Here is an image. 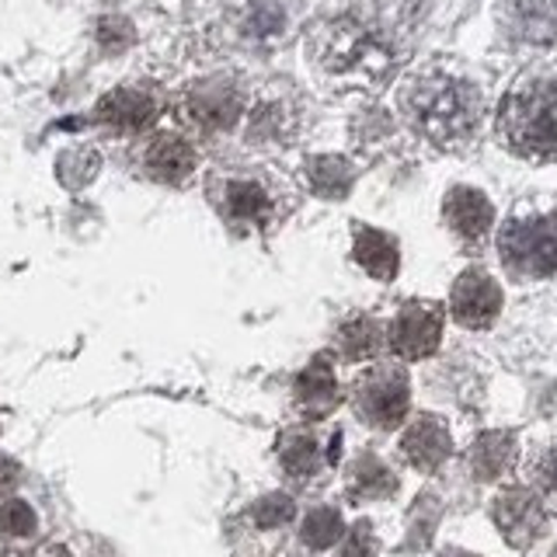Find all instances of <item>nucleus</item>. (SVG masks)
<instances>
[{"label": "nucleus", "mask_w": 557, "mask_h": 557, "mask_svg": "<svg viewBox=\"0 0 557 557\" xmlns=\"http://www.w3.org/2000/svg\"><path fill=\"white\" fill-rule=\"evenodd\" d=\"M502 261L519 278H544L557 272V216H516L498 234Z\"/></svg>", "instance_id": "nucleus-4"}, {"label": "nucleus", "mask_w": 557, "mask_h": 557, "mask_svg": "<svg viewBox=\"0 0 557 557\" xmlns=\"http://www.w3.org/2000/svg\"><path fill=\"white\" fill-rule=\"evenodd\" d=\"M505 28L527 46H550L557 39V0H509Z\"/></svg>", "instance_id": "nucleus-9"}, {"label": "nucleus", "mask_w": 557, "mask_h": 557, "mask_svg": "<svg viewBox=\"0 0 557 557\" xmlns=\"http://www.w3.org/2000/svg\"><path fill=\"white\" fill-rule=\"evenodd\" d=\"M307 178H310V188L318 191V196L324 199H342L348 196V188H352L356 182V171L348 161H342V157H313V161L307 164Z\"/></svg>", "instance_id": "nucleus-19"}, {"label": "nucleus", "mask_w": 557, "mask_h": 557, "mask_svg": "<svg viewBox=\"0 0 557 557\" xmlns=\"http://www.w3.org/2000/svg\"><path fill=\"white\" fill-rule=\"evenodd\" d=\"M405 109L418 133H425L440 147H463L474 136L481 122V95L478 87L453 77V74H432L411 84L405 95Z\"/></svg>", "instance_id": "nucleus-1"}, {"label": "nucleus", "mask_w": 557, "mask_h": 557, "mask_svg": "<svg viewBox=\"0 0 557 557\" xmlns=\"http://www.w3.org/2000/svg\"><path fill=\"white\" fill-rule=\"evenodd\" d=\"M397 492V478L383 467L376 457H359L352 467V481H348V495L359 502H373V498H391Z\"/></svg>", "instance_id": "nucleus-20"}, {"label": "nucleus", "mask_w": 557, "mask_h": 557, "mask_svg": "<svg viewBox=\"0 0 557 557\" xmlns=\"http://www.w3.org/2000/svg\"><path fill=\"white\" fill-rule=\"evenodd\" d=\"M443 313L432 304H408L391 324V348L400 359H425L440 348Z\"/></svg>", "instance_id": "nucleus-7"}, {"label": "nucleus", "mask_w": 557, "mask_h": 557, "mask_svg": "<svg viewBox=\"0 0 557 557\" xmlns=\"http://www.w3.org/2000/svg\"><path fill=\"white\" fill-rule=\"evenodd\" d=\"M516 463V435L512 432H484L470 446V470L478 481H498Z\"/></svg>", "instance_id": "nucleus-15"}, {"label": "nucleus", "mask_w": 557, "mask_h": 557, "mask_svg": "<svg viewBox=\"0 0 557 557\" xmlns=\"http://www.w3.org/2000/svg\"><path fill=\"white\" fill-rule=\"evenodd\" d=\"M52 557H70V554H66V550L60 547V550H52Z\"/></svg>", "instance_id": "nucleus-30"}, {"label": "nucleus", "mask_w": 557, "mask_h": 557, "mask_svg": "<svg viewBox=\"0 0 557 557\" xmlns=\"http://www.w3.org/2000/svg\"><path fill=\"white\" fill-rule=\"evenodd\" d=\"M188 112L206 129H226V126H234L240 115V95L231 84H202L191 91Z\"/></svg>", "instance_id": "nucleus-12"}, {"label": "nucleus", "mask_w": 557, "mask_h": 557, "mask_svg": "<svg viewBox=\"0 0 557 557\" xmlns=\"http://www.w3.org/2000/svg\"><path fill=\"white\" fill-rule=\"evenodd\" d=\"M144 164L150 171V178L157 182H185L191 168H196V150H191L182 136H157L144 153Z\"/></svg>", "instance_id": "nucleus-13"}, {"label": "nucleus", "mask_w": 557, "mask_h": 557, "mask_svg": "<svg viewBox=\"0 0 557 557\" xmlns=\"http://www.w3.org/2000/svg\"><path fill=\"white\" fill-rule=\"evenodd\" d=\"M502 139L522 157H557V84L530 81L502 101Z\"/></svg>", "instance_id": "nucleus-3"}, {"label": "nucleus", "mask_w": 557, "mask_h": 557, "mask_svg": "<svg viewBox=\"0 0 557 557\" xmlns=\"http://www.w3.org/2000/svg\"><path fill=\"white\" fill-rule=\"evenodd\" d=\"M98 119L109 122L112 129H122V133H133V129H144L147 122L153 119V101L139 91H112L104 95L101 104H98Z\"/></svg>", "instance_id": "nucleus-17"}, {"label": "nucleus", "mask_w": 557, "mask_h": 557, "mask_svg": "<svg viewBox=\"0 0 557 557\" xmlns=\"http://www.w3.org/2000/svg\"><path fill=\"white\" fill-rule=\"evenodd\" d=\"M313 60L327 77L338 81H387L394 52L370 25L356 22V17H338L318 32Z\"/></svg>", "instance_id": "nucleus-2"}, {"label": "nucleus", "mask_w": 557, "mask_h": 557, "mask_svg": "<svg viewBox=\"0 0 557 557\" xmlns=\"http://www.w3.org/2000/svg\"><path fill=\"white\" fill-rule=\"evenodd\" d=\"M373 527L370 522H359V527L348 533V540H345V550H342V557H373Z\"/></svg>", "instance_id": "nucleus-27"}, {"label": "nucleus", "mask_w": 557, "mask_h": 557, "mask_svg": "<svg viewBox=\"0 0 557 557\" xmlns=\"http://www.w3.org/2000/svg\"><path fill=\"white\" fill-rule=\"evenodd\" d=\"M296 400H300V408L313 418L327 414L338 405V380L327 356H318L300 376H296Z\"/></svg>", "instance_id": "nucleus-14"}, {"label": "nucleus", "mask_w": 557, "mask_h": 557, "mask_svg": "<svg viewBox=\"0 0 557 557\" xmlns=\"http://www.w3.org/2000/svg\"><path fill=\"white\" fill-rule=\"evenodd\" d=\"M352 255L366 272H370L373 278H383V283H391L400 269V255H397L394 237L383 234V231H373V226H359L356 231Z\"/></svg>", "instance_id": "nucleus-16"}, {"label": "nucleus", "mask_w": 557, "mask_h": 557, "mask_svg": "<svg viewBox=\"0 0 557 557\" xmlns=\"http://www.w3.org/2000/svg\"><path fill=\"white\" fill-rule=\"evenodd\" d=\"M226 209L240 220H265L272 213V202L265 188L255 182H231L226 185Z\"/></svg>", "instance_id": "nucleus-22"}, {"label": "nucleus", "mask_w": 557, "mask_h": 557, "mask_svg": "<svg viewBox=\"0 0 557 557\" xmlns=\"http://www.w3.org/2000/svg\"><path fill=\"white\" fill-rule=\"evenodd\" d=\"M449 429L443 418L435 414H425L418 418V422L408 425L405 440H400V453H405V460L418 470H435L446 457H449Z\"/></svg>", "instance_id": "nucleus-10"}, {"label": "nucleus", "mask_w": 557, "mask_h": 557, "mask_svg": "<svg viewBox=\"0 0 557 557\" xmlns=\"http://www.w3.org/2000/svg\"><path fill=\"white\" fill-rule=\"evenodd\" d=\"M289 519H293V502L286 495H269L265 502L255 505V522L261 530H275Z\"/></svg>", "instance_id": "nucleus-26"}, {"label": "nucleus", "mask_w": 557, "mask_h": 557, "mask_svg": "<svg viewBox=\"0 0 557 557\" xmlns=\"http://www.w3.org/2000/svg\"><path fill=\"white\" fill-rule=\"evenodd\" d=\"M380 345H383V335H380V324L373 318H352V321H345L338 331V352L348 362L370 359Z\"/></svg>", "instance_id": "nucleus-21"}, {"label": "nucleus", "mask_w": 557, "mask_h": 557, "mask_svg": "<svg viewBox=\"0 0 557 557\" xmlns=\"http://www.w3.org/2000/svg\"><path fill=\"white\" fill-rule=\"evenodd\" d=\"M492 519L505 544L522 550L544 536L547 509H544V498L530 492V487H509V492H502L492 502Z\"/></svg>", "instance_id": "nucleus-6"}, {"label": "nucleus", "mask_w": 557, "mask_h": 557, "mask_svg": "<svg viewBox=\"0 0 557 557\" xmlns=\"http://www.w3.org/2000/svg\"><path fill=\"white\" fill-rule=\"evenodd\" d=\"M300 536H304V544L313 547V550H324L331 544H338V540H342V512L327 509V505H324V509H313L304 519Z\"/></svg>", "instance_id": "nucleus-23"}, {"label": "nucleus", "mask_w": 557, "mask_h": 557, "mask_svg": "<svg viewBox=\"0 0 557 557\" xmlns=\"http://www.w3.org/2000/svg\"><path fill=\"white\" fill-rule=\"evenodd\" d=\"M356 411L362 422L376 429H394L408 411V376L400 366H373L370 373L356 380Z\"/></svg>", "instance_id": "nucleus-5"}, {"label": "nucleus", "mask_w": 557, "mask_h": 557, "mask_svg": "<svg viewBox=\"0 0 557 557\" xmlns=\"http://www.w3.org/2000/svg\"><path fill=\"white\" fill-rule=\"evenodd\" d=\"M14 481H17V467L8 463V460H0V492H8Z\"/></svg>", "instance_id": "nucleus-28"}, {"label": "nucleus", "mask_w": 557, "mask_h": 557, "mask_svg": "<svg viewBox=\"0 0 557 557\" xmlns=\"http://www.w3.org/2000/svg\"><path fill=\"white\" fill-rule=\"evenodd\" d=\"M327 460L331 457H324V449H321L313 432H289L283 440V467H286V474L296 481L313 478Z\"/></svg>", "instance_id": "nucleus-18"}, {"label": "nucleus", "mask_w": 557, "mask_h": 557, "mask_svg": "<svg viewBox=\"0 0 557 557\" xmlns=\"http://www.w3.org/2000/svg\"><path fill=\"white\" fill-rule=\"evenodd\" d=\"M554 557H557V550H554Z\"/></svg>", "instance_id": "nucleus-31"}, {"label": "nucleus", "mask_w": 557, "mask_h": 557, "mask_svg": "<svg viewBox=\"0 0 557 557\" xmlns=\"http://www.w3.org/2000/svg\"><path fill=\"white\" fill-rule=\"evenodd\" d=\"M443 209H446V223L463 240H481L487 231H492L495 209H492V202H487V196H481L478 188H467V185L449 188Z\"/></svg>", "instance_id": "nucleus-11"}, {"label": "nucleus", "mask_w": 557, "mask_h": 557, "mask_svg": "<svg viewBox=\"0 0 557 557\" xmlns=\"http://www.w3.org/2000/svg\"><path fill=\"white\" fill-rule=\"evenodd\" d=\"M440 557H478V554H470V550H457V547H449V550H443Z\"/></svg>", "instance_id": "nucleus-29"}, {"label": "nucleus", "mask_w": 557, "mask_h": 557, "mask_svg": "<svg viewBox=\"0 0 557 557\" xmlns=\"http://www.w3.org/2000/svg\"><path fill=\"white\" fill-rule=\"evenodd\" d=\"M0 530L11 536H32L35 533V512L28 509V502L11 498L0 505Z\"/></svg>", "instance_id": "nucleus-25"}, {"label": "nucleus", "mask_w": 557, "mask_h": 557, "mask_svg": "<svg viewBox=\"0 0 557 557\" xmlns=\"http://www.w3.org/2000/svg\"><path fill=\"white\" fill-rule=\"evenodd\" d=\"M449 310L463 327H487L502 310V289L487 272L467 269L449 289Z\"/></svg>", "instance_id": "nucleus-8"}, {"label": "nucleus", "mask_w": 557, "mask_h": 557, "mask_svg": "<svg viewBox=\"0 0 557 557\" xmlns=\"http://www.w3.org/2000/svg\"><path fill=\"white\" fill-rule=\"evenodd\" d=\"M533 487L550 509H557V446H550L544 457L533 463Z\"/></svg>", "instance_id": "nucleus-24"}]
</instances>
